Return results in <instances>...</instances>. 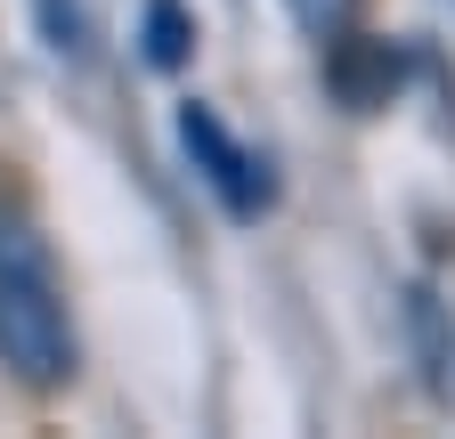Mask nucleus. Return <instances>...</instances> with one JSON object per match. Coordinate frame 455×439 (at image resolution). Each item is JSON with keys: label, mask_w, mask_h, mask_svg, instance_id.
<instances>
[{"label": "nucleus", "mask_w": 455, "mask_h": 439, "mask_svg": "<svg viewBox=\"0 0 455 439\" xmlns=\"http://www.w3.org/2000/svg\"><path fill=\"white\" fill-rule=\"evenodd\" d=\"M0 366L25 391H66L82 366L66 277H57V252L25 204H0Z\"/></svg>", "instance_id": "1"}, {"label": "nucleus", "mask_w": 455, "mask_h": 439, "mask_svg": "<svg viewBox=\"0 0 455 439\" xmlns=\"http://www.w3.org/2000/svg\"><path fill=\"white\" fill-rule=\"evenodd\" d=\"M171 131H180V155L196 163V180L220 196V212H228V220H260V212L276 204V180H268V163H260V155H252L236 131H228V123L212 115L204 98H188Z\"/></svg>", "instance_id": "2"}, {"label": "nucleus", "mask_w": 455, "mask_h": 439, "mask_svg": "<svg viewBox=\"0 0 455 439\" xmlns=\"http://www.w3.org/2000/svg\"><path fill=\"white\" fill-rule=\"evenodd\" d=\"M188 41H196V25L180 17V0H147V66H188Z\"/></svg>", "instance_id": "3"}, {"label": "nucleus", "mask_w": 455, "mask_h": 439, "mask_svg": "<svg viewBox=\"0 0 455 439\" xmlns=\"http://www.w3.org/2000/svg\"><path fill=\"white\" fill-rule=\"evenodd\" d=\"M41 9V33H49V49L66 66H90V17H82V0H33Z\"/></svg>", "instance_id": "4"}, {"label": "nucleus", "mask_w": 455, "mask_h": 439, "mask_svg": "<svg viewBox=\"0 0 455 439\" xmlns=\"http://www.w3.org/2000/svg\"><path fill=\"white\" fill-rule=\"evenodd\" d=\"M284 9H293V25L317 33V41H341L358 25V0H284Z\"/></svg>", "instance_id": "5"}]
</instances>
